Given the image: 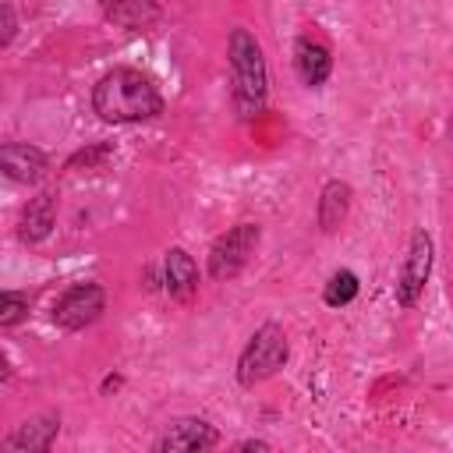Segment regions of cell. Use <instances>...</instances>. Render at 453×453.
<instances>
[{
    "label": "cell",
    "mask_w": 453,
    "mask_h": 453,
    "mask_svg": "<svg viewBox=\"0 0 453 453\" xmlns=\"http://www.w3.org/2000/svg\"><path fill=\"white\" fill-rule=\"evenodd\" d=\"M92 110L106 124H142L163 113V96L149 74L134 67H113L92 85Z\"/></svg>",
    "instance_id": "cell-1"
},
{
    "label": "cell",
    "mask_w": 453,
    "mask_h": 453,
    "mask_svg": "<svg viewBox=\"0 0 453 453\" xmlns=\"http://www.w3.org/2000/svg\"><path fill=\"white\" fill-rule=\"evenodd\" d=\"M230 81H234V113L237 120H255L269 99V67L262 42L248 28H234L226 39Z\"/></svg>",
    "instance_id": "cell-2"
},
{
    "label": "cell",
    "mask_w": 453,
    "mask_h": 453,
    "mask_svg": "<svg viewBox=\"0 0 453 453\" xmlns=\"http://www.w3.org/2000/svg\"><path fill=\"white\" fill-rule=\"evenodd\" d=\"M290 357V343H287V333L280 322H262L251 340L244 343L241 357H237V382L244 389H255L258 382L273 379Z\"/></svg>",
    "instance_id": "cell-3"
},
{
    "label": "cell",
    "mask_w": 453,
    "mask_h": 453,
    "mask_svg": "<svg viewBox=\"0 0 453 453\" xmlns=\"http://www.w3.org/2000/svg\"><path fill=\"white\" fill-rule=\"evenodd\" d=\"M262 241L258 223H234L226 234H219L209 248V276L226 283L234 276H241V269L251 262L255 248Z\"/></svg>",
    "instance_id": "cell-4"
},
{
    "label": "cell",
    "mask_w": 453,
    "mask_h": 453,
    "mask_svg": "<svg viewBox=\"0 0 453 453\" xmlns=\"http://www.w3.org/2000/svg\"><path fill=\"white\" fill-rule=\"evenodd\" d=\"M432 255H435V244H432V234L428 230H414L411 241H407V255L400 262V273H396V283H393V294H396V304L400 308H414L425 294V283L432 276Z\"/></svg>",
    "instance_id": "cell-5"
},
{
    "label": "cell",
    "mask_w": 453,
    "mask_h": 453,
    "mask_svg": "<svg viewBox=\"0 0 453 453\" xmlns=\"http://www.w3.org/2000/svg\"><path fill=\"white\" fill-rule=\"evenodd\" d=\"M103 311H106V290H103L99 283H92V280L67 287V290L53 301V322H57L60 329H67V333H78V329L99 322Z\"/></svg>",
    "instance_id": "cell-6"
},
{
    "label": "cell",
    "mask_w": 453,
    "mask_h": 453,
    "mask_svg": "<svg viewBox=\"0 0 453 453\" xmlns=\"http://www.w3.org/2000/svg\"><path fill=\"white\" fill-rule=\"evenodd\" d=\"M212 446H219V432L202 418H177L152 442L156 453H202V449H212Z\"/></svg>",
    "instance_id": "cell-7"
},
{
    "label": "cell",
    "mask_w": 453,
    "mask_h": 453,
    "mask_svg": "<svg viewBox=\"0 0 453 453\" xmlns=\"http://www.w3.org/2000/svg\"><path fill=\"white\" fill-rule=\"evenodd\" d=\"M0 170L18 180V184H35L46 177L50 170V159L39 145H28V142H4L0 145Z\"/></svg>",
    "instance_id": "cell-8"
},
{
    "label": "cell",
    "mask_w": 453,
    "mask_h": 453,
    "mask_svg": "<svg viewBox=\"0 0 453 453\" xmlns=\"http://www.w3.org/2000/svg\"><path fill=\"white\" fill-rule=\"evenodd\" d=\"M294 71H297L301 85H308V88L326 85V78L333 74L329 46L322 39H315V35H297V42H294Z\"/></svg>",
    "instance_id": "cell-9"
},
{
    "label": "cell",
    "mask_w": 453,
    "mask_h": 453,
    "mask_svg": "<svg viewBox=\"0 0 453 453\" xmlns=\"http://www.w3.org/2000/svg\"><path fill=\"white\" fill-rule=\"evenodd\" d=\"M60 435V414H35L28 421H21L11 435H7V449L14 453H46L53 446V439Z\"/></svg>",
    "instance_id": "cell-10"
},
{
    "label": "cell",
    "mask_w": 453,
    "mask_h": 453,
    "mask_svg": "<svg viewBox=\"0 0 453 453\" xmlns=\"http://www.w3.org/2000/svg\"><path fill=\"white\" fill-rule=\"evenodd\" d=\"M57 223V195L53 191H39L35 198H28V205L21 209V219H18V237L25 244H39L42 237H50Z\"/></svg>",
    "instance_id": "cell-11"
},
{
    "label": "cell",
    "mask_w": 453,
    "mask_h": 453,
    "mask_svg": "<svg viewBox=\"0 0 453 453\" xmlns=\"http://www.w3.org/2000/svg\"><path fill=\"white\" fill-rule=\"evenodd\" d=\"M163 287L177 301H188L198 290V265L184 248H170L163 255Z\"/></svg>",
    "instance_id": "cell-12"
},
{
    "label": "cell",
    "mask_w": 453,
    "mask_h": 453,
    "mask_svg": "<svg viewBox=\"0 0 453 453\" xmlns=\"http://www.w3.org/2000/svg\"><path fill=\"white\" fill-rule=\"evenodd\" d=\"M350 212V184L347 180H326L319 191V209H315V223L322 234H333Z\"/></svg>",
    "instance_id": "cell-13"
},
{
    "label": "cell",
    "mask_w": 453,
    "mask_h": 453,
    "mask_svg": "<svg viewBox=\"0 0 453 453\" xmlns=\"http://www.w3.org/2000/svg\"><path fill=\"white\" fill-rule=\"evenodd\" d=\"M103 14L131 32H145L159 21V7L152 0H103Z\"/></svg>",
    "instance_id": "cell-14"
},
{
    "label": "cell",
    "mask_w": 453,
    "mask_h": 453,
    "mask_svg": "<svg viewBox=\"0 0 453 453\" xmlns=\"http://www.w3.org/2000/svg\"><path fill=\"white\" fill-rule=\"evenodd\" d=\"M357 290H361L357 276H354L350 269H336V273L326 280V287H322V301H326L329 308H343V304H350V301L357 297Z\"/></svg>",
    "instance_id": "cell-15"
},
{
    "label": "cell",
    "mask_w": 453,
    "mask_h": 453,
    "mask_svg": "<svg viewBox=\"0 0 453 453\" xmlns=\"http://www.w3.org/2000/svg\"><path fill=\"white\" fill-rule=\"evenodd\" d=\"M21 319H28V294L4 290L0 294V326L4 329H14Z\"/></svg>",
    "instance_id": "cell-16"
},
{
    "label": "cell",
    "mask_w": 453,
    "mask_h": 453,
    "mask_svg": "<svg viewBox=\"0 0 453 453\" xmlns=\"http://www.w3.org/2000/svg\"><path fill=\"white\" fill-rule=\"evenodd\" d=\"M0 14H4V35H0V46H11V39H14V32H18L14 7H11V4H4V7H0Z\"/></svg>",
    "instance_id": "cell-17"
},
{
    "label": "cell",
    "mask_w": 453,
    "mask_h": 453,
    "mask_svg": "<svg viewBox=\"0 0 453 453\" xmlns=\"http://www.w3.org/2000/svg\"><path fill=\"white\" fill-rule=\"evenodd\" d=\"M237 449H269V442H262V439H248V442H237Z\"/></svg>",
    "instance_id": "cell-18"
},
{
    "label": "cell",
    "mask_w": 453,
    "mask_h": 453,
    "mask_svg": "<svg viewBox=\"0 0 453 453\" xmlns=\"http://www.w3.org/2000/svg\"><path fill=\"white\" fill-rule=\"evenodd\" d=\"M120 386V375H106L103 379V393H110V389H117Z\"/></svg>",
    "instance_id": "cell-19"
},
{
    "label": "cell",
    "mask_w": 453,
    "mask_h": 453,
    "mask_svg": "<svg viewBox=\"0 0 453 453\" xmlns=\"http://www.w3.org/2000/svg\"><path fill=\"white\" fill-rule=\"evenodd\" d=\"M449 138H453V117H449Z\"/></svg>",
    "instance_id": "cell-20"
}]
</instances>
